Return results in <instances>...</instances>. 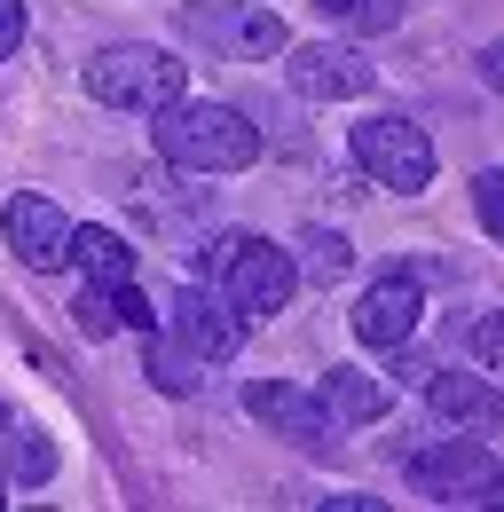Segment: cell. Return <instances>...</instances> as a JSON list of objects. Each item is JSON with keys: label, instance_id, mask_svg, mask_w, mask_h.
<instances>
[{"label": "cell", "instance_id": "obj_1", "mask_svg": "<svg viewBox=\"0 0 504 512\" xmlns=\"http://www.w3.org/2000/svg\"><path fill=\"white\" fill-rule=\"evenodd\" d=\"M158 158L166 166H182V174H237L260 158V127H252L237 103H166L158 111Z\"/></svg>", "mask_w": 504, "mask_h": 512}, {"label": "cell", "instance_id": "obj_2", "mask_svg": "<svg viewBox=\"0 0 504 512\" xmlns=\"http://www.w3.org/2000/svg\"><path fill=\"white\" fill-rule=\"evenodd\" d=\"M87 95L111 103V111H150L158 119L166 103L189 95V71H182V56H166L150 40H126V48H95L87 56Z\"/></svg>", "mask_w": 504, "mask_h": 512}, {"label": "cell", "instance_id": "obj_3", "mask_svg": "<svg viewBox=\"0 0 504 512\" xmlns=\"http://www.w3.org/2000/svg\"><path fill=\"white\" fill-rule=\"evenodd\" d=\"M174 24H182L189 48H205V56H229V64L292 56V32H284V16H276V8H260V0H182V8H174Z\"/></svg>", "mask_w": 504, "mask_h": 512}, {"label": "cell", "instance_id": "obj_4", "mask_svg": "<svg viewBox=\"0 0 504 512\" xmlns=\"http://www.w3.org/2000/svg\"><path fill=\"white\" fill-rule=\"evenodd\" d=\"M355 166L371 174L378 190L418 197L426 182H434V142H426V127H418V119L378 111V119H363V127H355Z\"/></svg>", "mask_w": 504, "mask_h": 512}, {"label": "cell", "instance_id": "obj_5", "mask_svg": "<svg viewBox=\"0 0 504 512\" xmlns=\"http://www.w3.org/2000/svg\"><path fill=\"white\" fill-rule=\"evenodd\" d=\"M410 481L426 497H449V505H481V497L504 489V465H497V449H489V434H457V442H441V449H418L410 457Z\"/></svg>", "mask_w": 504, "mask_h": 512}, {"label": "cell", "instance_id": "obj_6", "mask_svg": "<svg viewBox=\"0 0 504 512\" xmlns=\"http://www.w3.org/2000/svg\"><path fill=\"white\" fill-rule=\"evenodd\" d=\"M213 284H221L252 323H268V316H284V308H292V292H300V260L284 253V245H268V237H245Z\"/></svg>", "mask_w": 504, "mask_h": 512}, {"label": "cell", "instance_id": "obj_7", "mask_svg": "<svg viewBox=\"0 0 504 512\" xmlns=\"http://www.w3.org/2000/svg\"><path fill=\"white\" fill-rule=\"evenodd\" d=\"M245 410L268 434H284L292 449H331V426H339V410L323 402V386H292V379H252Z\"/></svg>", "mask_w": 504, "mask_h": 512}, {"label": "cell", "instance_id": "obj_8", "mask_svg": "<svg viewBox=\"0 0 504 512\" xmlns=\"http://www.w3.org/2000/svg\"><path fill=\"white\" fill-rule=\"evenodd\" d=\"M245 323L252 316L221 292V284H182V300H174V323H166V331L182 339L197 363H229V355L245 347Z\"/></svg>", "mask_w": 504, "mask_h": 512}, {"label": "cell", "instance_id": "obj_9", "mask_svg": "<svg viewBox=\"0 0 504 512\" xmlns=\"http://www.w3.org/2000/svg\"><path fill=\"white\" fill-rule=\"evenodd\" d=\"M284 71H292V87H300L308 103H363L378 87V64L355 56L347 40H308V48L284 56Z\"/></svg>", "mask_w": 504, "mask_h": 512}, {"label": "cell", "instance_id": "obj_10", "mask_svg": "<svg viewBox=\"0 0 504 512\" xmlns=\"http://www.w3.org/2000/svg\"><path fill=\"white\" fill-rule=\"evenodd\" d=\"M0 229H8V253L24 260V268H63L71 260V221H63L56 197L40 190H16L0 205Z\"/></svg>", "mask_w": 504, "mask_h": 512}, {"label": "cell", "instance_id": "obj_11", "mask_svg": "<svg viewBox=\"0 0 504 512\" xmlns=\"http://www.w3.org/2000/svg\"><path fill=\"white\" fill-rule=\"evenodd\" d=\"M418 316H426V292H418L410 276H378L371 292L355 300V339L378 347V355H394V347H410Z\"/></svg>", "mask_w": 504, "mask_h": 512}, {"label": "cell", "instance_id": "obj_12", "mask_svg": "<svg viewBox=\"0 0 504 512\" xmlns=\"http://www.w3.org/2000/svg\"><path fill=\"white\" fill-rule=\"evenodd\" d=\"M426 402L457 434H504V386L489 371H434L426 379Z\"/></svg>", "mask_w": 504, "mask_h": 512}, {"label": "cell", "instance_id": "obj_13", "mask_svg": "<svg viewBox=\"0 0 504 512\" xmlns=\"http://www.w3.org/2000/svg\"><path fill=\"white\" fill-rule=\"evenodd\" d=\"M323 402L339 410V426H378L394 410V386L371 371H323Z\"/></svg>", "mask_w": 504, "mask_h": 512}, {"label": "cell", "instance_id": "obj_14", "mask_svg": "<svg viewBox=\"0 0 504 512\" xmlns=\"http://www.w3.org/2000/svg\"><path fill=\"white\" fill-rule=\"evenodd\" d=\"M71 260L87 268V284H126L134 276V245H126L119 229H103V221L71 229Z\"/></svg>", "mask_w": 504, "mask_h": 512}, {"label": "cell", "instance_id": "obj_15", "mask_svg": "<svg viewBox=\"0 0 504 512\" xmlns=\"http://www.w3.org/2000/svg\"><path fill=\"white\" fill-rule=\"evenodd\" d=\"M197 379H205V371H197V355H189L182 339H174V331H166V339L150 331V386H158V394H197Z\"/></svg>", "mask_w": 504, "mask_h": 512}, {"label": "cell", "instance_id": "obj_16", "mask_svg": "<svg viewBox=\"0 0 504 512\" xmlns=\"http://www.w3.org/2000/svg\"><path fill=\"white\" fill-rule=\"evenodd\" d=\"M355 268V245L339 237V229H308L300 237V276H315V284H339Z\"/></svg>", "mask_w": 504, "mask_h": 512}, {"label": "cell", "instance_id": "obj_17", "mask_svg": "<svg viewBox=\"0 0 504 512\" xmlns=\"http://www.w3.org/2000/svg\"><path fill=\"white\" fill-rule=\"evenodd\" d=\"M71 316H79V331H87V339H111V331L126 323V308H119V284H87V292L71 300Z\"/></svg>", "mask_w": 504, "mask_h": 512}, {"label": "cell", "instance_id": "obj_18", "mask_svg": "<svg viewBox=\"0 0 504 512\" xmlns=\"http://www.w3.org/2000/svg\"><path fill=\"white\" fill-rule=\"evenodd\" d=\"M473 213H481V229L504 245V166H481V174H473Z\"/></svg>", "mask_w": 504, "mask_h": 512}, {"label": "cell", "instance_id": "obj_19", "mask_svg": "<svg viewBox=\"0 0 504 512\" xmlns=\"http://www.w3.org/2000/svg\"><path fill=\"white\" fill-rule=\"evenodd\" d=\"M465 347H473V363H481V371H504V316H497V308L465 323Z\"/></svg>", "mask_w": 504, "mask_h": 512}, {"label": "cell", "instance_id": "obj_20", "mask_svg": "<svg viewBox=\"0 0 504 512\" xmlns=\"http://www.w3.org/2000/svg\"><path fill=\"white\" fill-rule=\"evenodd\" d=\"M48 473H56V442H48V434H24V442H16V481L32 489V481H48Z\"/></svg>", "mask_w": 504, "mask_h": 512}, {"label": "cell", "instance_id": "obj_21", "mask_svg": "<svg viewBox=\"0 0 504 512\" xmlns=\"http://www.w3.org/2000/svg\"><path fill=\"white\" fill-rule=\"evenodd\" d=\"M323 8H331V16H347V24H363V32H386V24L402 16L394 0H323Z\"/></svg>", "mask_w": 504, "mask_h": 512}, {"label": "cell", "instance_id": "obj_22", "mask_svg": "<svg viewBox=\"0 0 504 512\" xmlns=\"http://www.w3.org/2000/svg\"><path fill=\"white\" fill-rule=\"evenodd\" d=\"M16 40H24V0H0V64L16 56Z\"/></svg>", "mask_w": 504, "mask_h": 512}, {"label": "cell", "instance_id": "obj_23", "mask_svg": "<svg viewBox=\"0 0 504 512\" xmlns=\"http://www.w3.org/2000/svg\"><path fill=\"white\" fill-rule=\"evenodd\" d=\"M481 71H489V79H504V48H489V56H481Z\"/></svg>", "mask_w": 504, "mask_h": 512}, {"label": "cell", "instance_id": "obj_24", "mask_svg": "<svg viewBox=\"0 0 504 512\" xmlns=\"http://www.w3.org/2000/svg\"><path fill=\"white\" fill-rule=\"evenodd\" d=\"M0 426H8V410H0Z\"/></svg>", "mask_w": 504, "mask_h": 512}]
</instances>
